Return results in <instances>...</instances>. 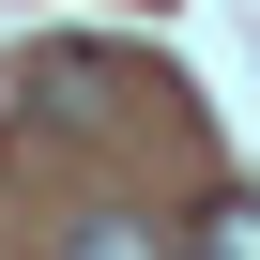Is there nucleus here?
<instances>
[{
	"mask_svg": "<svg viewBox=\"0 0 260 260\" xmlns=\"http://www.w3.org/2000/svg\"><path fill=\"white\" fill-rule=\"evenodd\" d=\"M199 260H260V199H214L199 214Z\"/></svg>",
	"mask_w": 260,
	"mask_h": 260,
	"instance_id": "nucleus-2",
	"label": "nucleus"
},
{
	"mask_svg": "<svg viewBox=\"0 0 260 260\" xmlns=\"http://www.w3.org/2000/svg\"><path fill=\"white\" fill-rule=\"evenodd\" d=\"M61 260H184V245H169L153 214H77V230H61Z\"/></svg>",
	"mask_w": 260,
	"mask_h": 260,
	"instance_id": "nucleus-1",
	"label": "nucleus"
}]
</instances>
